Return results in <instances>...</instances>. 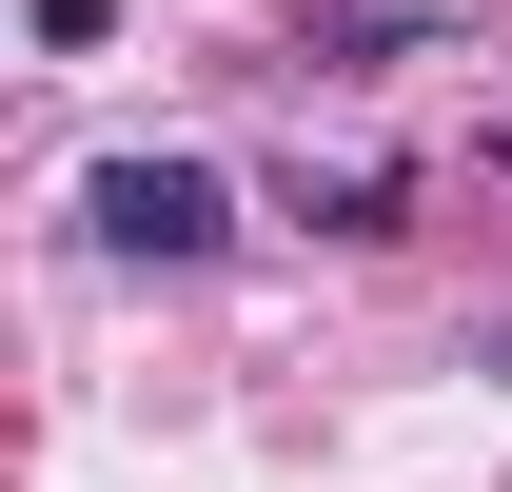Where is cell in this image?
<instances>
[{
	"instance_id": "6da1fadb",
	"label": "cell",
	"mask_w": 512,
	"mask_h": 492,
	"mask_svg": "<svg viewBox=\"0 0 512 492\" xmlns=\"http://www.w3.org/2000/svg\"><path fill=\"white\" fill-rule=\"evenodd\" d=\"M79 217H99V256H217L237 237V178H217V158H99Z\"/></svg>"
},
{
	"instance_id": "7a4b0ae2",
	"label": "cell",
	"mask_w": 512,
	"mask_h": 492,
	"mask_svg": "<svg viewBox=\"0 0 512 492\" xmlns=\"http://www.w3.org/2000/svg\"><path fill=\"white\" fill-rule=\"evenodd\" d=\"M296 217H316V237H375V217H394V158H335V178H296Z\"/></svg>"
},
{
	"instance_id": "3957f363",
	"label": "cell",
	"mask_w": 512,
	"mask_h": 492,
	"mask_svg": "<svg viewBox=\"0 0 512 492\" xmlns=\"http://www.w3.org/2000/svg\"><path fill=\"white\" fill-rule=\"evenodd\" d=\"M119 40V0H40V60H99Z\"/></svg>"
}]
</instances>
